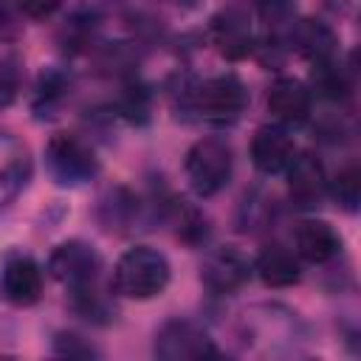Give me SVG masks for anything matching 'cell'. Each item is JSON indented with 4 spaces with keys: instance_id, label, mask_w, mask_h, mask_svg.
<instances>
[{
    "instance_id": "obj_24",
    "label": "cell",
    "mask_w": 361,
    "mask_h": 361,
    "mask_svg": "<svg viewBox=\"0 0 361 361\" xmlns=\"http://www.w3.org/2000/svg\"><path fill=\"white\" fill-rule=\"evenodd\" d=\"M124 113L130 118H147L149 116V96L144 87H130L124 96Z\"/></svg>"
},
{
    "instance_id": "obj_25",
    "label": "cell",
    "mask_w": 361,
    "mask_h": 361,
    "mask_svg": "<svg viewBox=\"0 0 361 361\" xmlns=\"http://www.w3.org/2000/svg\"><path fill=\"white\" fill-rule=\"evenodd\" d=\"M17 3H20V8H23L25 17H31V20H45V17L56 14L65 0H17Z\"/></svg>"
},
{
    "instance_id": "obj_18",
    "label": "cell",
    "mask_w": 361,
    "mask_h": 361,
    "mask_svg": "<svg viewBox=\"0 0 361 361\" xmlns=\"http://www.w3.org/2000/svg\"><path fill=\"white\" fill-rule=\"evenodd\" d=\"M68 87H71V79H68L62 71H56V68L45 71V73L39 76V85H37V93H34V110H37L39 116L54 113L56 104L68 96Z\"/></svg>"
},
{
    "instance_id": "obj_22",
    "label": "cell",
    "mask_w": 361,
    "mask_h": 361,
    "mask_svg": "<svg viewBox=\"0 0 361 361\" xmlns=\"http://www.w3.org/2000/svg\"><path fill=\"white\" fill-rule=\"evenodd\" d=\"M54 353L56 355H68V358H90V355H99V350L90 341H85L82 336H76V333H56Z\"/></svg>"
},
{
    "instance_id": "obj_11",
    "label": "cell",
    "mask_w": 361,
    "mask_h": 361,
    "mask_svg": "<svg viewBox=\"0 0 361 361\" xmlns=\"http://www.w3.org/2000/svg\"><path fill=\"white\" fill-rule=\"evenodd\" d=\"M285 175H288V195L302 209L319 206L322 197L327 195V172L313 152H296Z\"/></svg>"
},
{
    "instance_id": "obj_5",
    "label": "cell",
    "mask_w": 361,
    "mask_h": 361,
    "mask_svg": "<svg viewBox=\"0 0 361 361\" xmlns=\"http://www.w3.org/2000/svg\"><path fill=\"white\" fill-rule=\"evenodd\" d=\"M152 350L164 361H197V358L217 355V347H214L212 336L189 319L166 322L155 333V347Z\"/></svg>"
},
{
    "instance_id": "obj_20",
    "label": "cell",
    "mask_w": 361,
    "mask_h": 361,
    "mask_svg": "<svg viewBox=\"0 0 361 361\" xmlns=\"http://www.w3.org/2000/svg\"><path fill=\"white\" fill-rule=\"evenodd\" d=\"M257 3V14L259 20L268 25V31L274 37H279L282 31L288 34L290 23H293V0H254Z\"/></svg>"
},
{
    "instance_id": "obj_1",
    "label": "cell",
    "mask_w": 361,
    "mask_h": 361,
    "mask_svg": "<svg viewBox=\"0 0 361 361\" xmlns=\"http://www.w3.org/2000/svg\"><path fill=\"white\" fill-rule=\"evenodd\" d=\"M169 259L149 245H135L124 251L113 268V290L124 299H152L169 285Z\"/></svg>"
},
{
    "instance_id": "obj_15",
    "label": "cell",
    "mask_w": 361,
    "mask_h": 361,
    "mask_svg": "<svg viewBox=\"0 0 361 361\" xmlns=\"http://www.w3.org/2000/svg\"><path fill=\"white\" fill-rule=\"evenodd\" d=\"M293 245H296V257L310 262V265H324L330 262L338 248L341 240L336 234V228L327 220H302L293 231Z\"/></svg>"
},
{
    "instance_id": "obj_9",
    "label": "cell",
    "mask_w": 361,
    "mask_h": 361,
    "mask_svg": "<svg viewBox=\"0 0 361 361\" xmlns=\"http://www.w3.org/2000/svg\"><path fill=\"white\" fill-rule=\"evenodd\" d=\"M0 296L14 307L37 305L42 296V268L25 254L8 257L0 271Z\"/></svg>"
},
{
    "instance_id": "obj_21",
    "label": "cell",
    "mask_w": 361,
    "mask_h": 361,
    "mask_svg": "<svg viewBox=\"0 0 361 361\" xmlns=\"http://www.w3.org/2000/svg\"><path fill=\"white\" fill-rule=\"evenodd\" d=\"M23 8L17 0H0V42H14L20 39L25 23H23Z\"/></svg>"
},
{
    "instance_id": "obj_3",
    "label": "cell",
    "mask_w": 361,
    "mask_h": 361,
    "mask_svg": "<svg viewBox=\"0 0 361 361\" xmlns=\"http://www.w3.org/2000/svg\"><path fill=\"white\" fill-rule=\"evenodd\" d=\"M183 172L197 197H214L231 178V149L220 138H200L183 158Z\"/></svg>"
},
{
    "instance_id": "obj_8",
    "label": "cell",
    "mask_w": 361,
    "mask_h": 361,
    "mask_svg": "<svg viewBox=\"0 0 361 361\" xmlns=\"http://www.w3.org/2000/svg\"><path fill=\"white\" fill-rule=\"evenodd\" d=\"M254 265L248 262V257L234 248V245H223L217 251H212L206 259H203V268H200V282L217 293V296H226V293H234L240 290L248 276H251Z\"/></svg>"
},
{
    "instance_id": "obj_7",
    "label": "cell",
    "mask_w": 361,
    "mask_h": 361,
    "mask_svg": "<svg viewBox=\"0 0 361 361\" xmlns=\"http://www.w3.org/2000/svg\"><path fill=\"white\" fill-rule=\"evenodd\" d=\"M209 39L217 54L228 62H240L254 51V28L248 14L240 6H228L217 11L209 23Z\"/></svg>"
},
{
    "instance_id": "obj_16",
    "label": "cell",
    "mask_w": 361,
    "mask_h": 361,
    "mask_svg": "<svg viewBox=\"0 0 361 361\" xmlns=\"http://www.w3.org/2000/svg\"><path fill=\"white\" fill-rule=\"evenodd\" d=\"M254 271L262 279V285H268V288H290L302 276L296 251H290V248H285L279 243H271L257 254Z\"/></svg>"
},
{
    "instance_id": "obj_6",
    "label": "cell",
    "mask_w": 361,
    "mask_h": 361,
    "mask_svg": "<svg viewBox=\"0 0 361 361\" xmlns=\"http://www.w3.org/2000/svg\"><path fill=\"white\" fill-rule=\"evenodd\" d=\"M48 271H51V276L56 282H62V285H68L73 290V288H82V285H90V282L99 279L102 257L90 243L68 240V243H59L51 251Z\"/></svg>"
},
{
    "instance_id": "obj_10",
    "label": "cell",
    "mask_w": 361,
    "mask_h": 361,
    "mask_svg": "<svg viewBox=\"0 0 361 361\" xmlns=\"http://www.w3.org/2000/svg\"><path fill=\"white\" fill-rule=\"evenodd\" d=\"M268 113L276 118V124L282 127H299L310 118L313 110V93L305 82L293 79V76H279L265 96Z\"/></svg>"
},
{
    "instance_id": "obj_4",
    "label": "cell",
    "mask_w": 361,
    "mask_h": 361,
    "mask_svg": "<svg viewBox=\"0 0 361 361\" xmlns=\"http://www.w3.org/2000/svg\"><path fill=\"white\" fill-rule=\"evenodd\" d=\"M45 166L48 175L59 186H82L99 175V158L73 133H56L45 147Z\"/></svg>"
},
{
    "instance_id": "obj_12",
    "label": "cell",
    "mask_w": 361,
    "mask_h": 361,
    "mask_svg": "<svg viewBox=\"0 0 361 361\" xmlns=\"http://www.w3.org/2000/svg\"><path fill=\"white\" fill-rule=\"evenodd\" d=\"M31 178V149L11 133H0V209H6Z\"/></svg>"
},
{
    "instance_id": "obj_23",
    "label": "cell",
    "mask_w": 361,
    "mask_h": 361,
    "mask_svg": "<svg viewBox=\"0 0 361 361\" xmlns=\"http://www.w3.org/2000/svg\"><path fill=\"white\" fill-rule=\"evenodd\" d=\"M20 90V62L14 56L0 62V107L11 104Z\"/></svg>"
},
{
    "instance_id": "obj_19",
    "label": "cell",
    "mask_w": 361,
    "mask_h": 361,
    "mask_svg": "<svg viewBox=\"0 0 361 361\" xmlns=\"http://www.w3.org/2000/svg\"><path fill=\"white\" fill-rule=\"evenodd\" d=\"M327 189L344 212H355L361 203V169H358V164H347L344 169H338V175L333 180H327Z\"/></svg>"
},
{
    "instance_id": "obj_2",
    "label": "cell",
    "mask_w": 361,
    "mask_h": 361,
    "mask_svg": "<svg viewBox=\"0 0 361 361\" xmlns=\"http://www.w3.org/2000/svg\"><path fill=\"white\" fill-rule=\"evenodd\" d=\"M248 104V90L234 73L212 76L189 90V107L212 127H231Z\"/></svg>"
},
{
    "instance_id": "obj_17",
    "label": "cell",
    "mask_w": 361,
    "mask_h": 361,
    "mask_svg": "<svg viewBox=\"0 0 361 361\" xmlns=\"http://www.w3.org/2000/svg\"><path fill=\"white\" fill-rule=\"evenodd\" d=\"M313 87H316L324 99L338 102V99H347V96H350L353 82H350L347 68L333 56V59H327V62L313 65Z\"/></svg>"
},
{
    "instance_id": "obj_14",
    "label": "cell",
    "mask_w": 361,
    "mask_h": 361,
    "mask_svg": "<svg viewBox=\"0 0 361 361\" xmlns=\"http://www.w3.org/2000/svg\"><path fill=\"white\" fill-rule=\"evenodd\" d=\"M288 45L305 56L310 65H319V62H327L336 56V48H338V37L336 31L322 23V20H313V17H305V20H293L288 34H285Z\"/></svg>"
},
{
    "instance_id": "obj_13",
    "label": "cell",
    "mask_w": 361,
    "mask_h": 361,
    "mask_svg": "<svg viewBox=\"0 0 361 361\" xmlns=\"http://www.w3.org/2000/svg\"><path fill=\"white\" fill-rule=\"evenodd\" d=\"M296 155V144L282 124H265L251 138V164L262 175H279Z\"/></svg>"
}]
</instances>
